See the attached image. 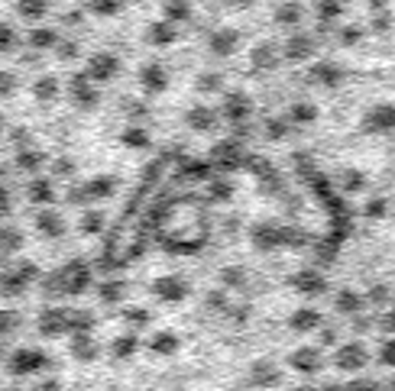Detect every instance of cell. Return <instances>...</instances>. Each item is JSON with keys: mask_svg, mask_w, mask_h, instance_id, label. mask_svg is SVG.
<instances>
[{"mask_svg": "<svg viewBox=\"0 0 395 391\" xmlns=\"http://www.w3.org/2000/svg\"><path fill=\"white\" fill-rule=\"evenodd\" d=\"M334 366L340 372H360L370 366V346L363 340H344L334 346Z\"/></svg>", "mask_w": 395, "mask_h": 391, "instance_id": "obj_1", "label": "cell"}, {"mask_svg": "<svg viewBox=\"0 0 395 391\" xmlns=\"http://www.w3.org/2000/svg\"><path fill=\"white\" fill-rule=\"evenodd\" d=\"M286 366L298 375H318L324 369V350L318 343H302L286 356Z\"/></svg>", "mask_w": 395, "mask_h": 391, "instance_id": "obj_2", "label": "cell"}, {"mask_svg": "<svg viewBox=\"0 0 395 391\" xmlns=\"http://www.w3.org/2000/svg\"><path fill=\"white\" fill-rule=\"evenodd\" d=\"M246 378H250L253 388L269 391V388H279V385H282L286 372H282V366H279L276 359L262 356V359H253V362H250V369H246Z\"/></svg>", "mask_w": 395, "mask_h": 391, "instance_id": "obj_3", "label": "cell"}, {"mask_svg": "<svg viewBox=\"0 0 395 391\" xmlns=\"http://www.w3.org/2000/svg\"><path fill=\"white\" fill-rule=\"evenodd\" d=\"M324 317H321L318 308H298L292 317H288V330L298 333V336H308V333H318Z\"/></svg>", "mask_w": 395, "mask_h": 391, "instance_id": "obj_4", "label": "cell"}, {"mask_svg": "<svg viewBox=\"0 0 395 391\" xmlns=\"http://www.w3.org/2000/svg\"><path fill=\"white\" fill-rule=\"evenodd\" d=\"M334 310L340 317H347V320H354L356 314L366 310V298H363L360 291H354V288H340V291L334 294Z\"/></svg>", "mask_w": 395, "mask_h": 391, "instance_id": "obj_5", "label": "cell"}, {"mask_svg": "<svg viewBox=\"0 0 395 391\" xmlns=\"http://www.w3.org/2000/svg\"><path fill=\"white\" fill-rule=\"evenodd\" d=\"M188 282H182V278H159V282L152 284V294L159 301H166V304H178V301L188 298Z\"/></svg>", "mask_w": 395, "mask_h": 391, "instance_id": "obj_6", "label": "cell"}, {"mask_svg": "<svg viewBox=\"0 0 395 391\" xmlns=\"http://www.w3.org/2000/svg\"><path fill=\"white\" fill-rule=\"evenodd\" d=\"M146 350L149 352H156V356H175L178 350H182V340H178V333L175 330H156L146 340Z\"/></svg>", "mask_w": 395, "mask_h": 391, "instance_id": "obj_7", "label": "cell"}, {"mask_svg": "<svg viewBox=\"0 0 395 391\" xmlns=\"http://www.w3.org/2000/svg\"><path fill=\"white\" fill-rule=\"evenodd\" d=\"M140 336L136 333H120L117 340H110V359H117V362H126V359H133L136 352H140Z\"/></svg>", "mask_w": 395, "mask_h": 391, "instance_id": "obj_8", "label": "cell"}, {"mask_svg": "<svg viewBox=\"0 0 395 391\" xmlns=\"http://www.w3.org/2000/svg\"><path fill=\"white\" fill-rule=\"evenodd\" d=\"M72 356L78 362H94V359L101 356V343L94 340L91 333H75V340H72Z\"/></svg>", "mask_w": 395, "mask_h": 391, "instance_id": "obj_9", "label": "cell"}, {"mask_svg": "<svg viewBox=\"0 0 395 391\" xmlns=\"http://www.w3.org/2000/svg\"><path fill=\"white\" fill-rule=\"evenodd\" d=\"M46 362H49V359L42 356L39 350H23V352H17V356H13L10 369H13L17 375H29V372H36V369H42Z\"/></svg>", "mask_w": 395, "mask_h": 391, "instance_id": "obj_10", "label": "cell"}, {"mask_svg": "<svg viewBox=\"0 0 395 391\" xmlns=\"http://www.w3.org/2000/svg\"><path fill=\"white\" fill-rule=\"evenodd\" d=\"M295 284H298V291L302 294H321L324 291V278H321V275H298Z\"/></svg>", "mask_w": 395, "mask_h": 391, "instance_id": "obj_11", "label": "cell"}, {"mask_svg": "<svg viewBox=\"0 0 395 391\" xmlns=\"http://www.w3.org/2000/svg\"><path fill=\"white\" fill-rule=\"evenodd\" d=\"M123 320H126L130 327H133V330H143V327H149V324H152V314H149L146 308H130V310L123 314Z\"/></svg>", "mask_w": 395, "mask_h": 391, "instance_id": "obj_12", "label": "cell"}, {"mask_svg": "<svg viewBox=\"0 0 395 391\" xmlns=\"http://www.w3.org/2000/svg\"><path fill=\"white\" fill-rule=\"evenodd\" d=\"M379 362L389 369H395V333H389L386 340L379 343Z\"/></svg>", "mask_w": 395, "mask_h": 391, "instance_id": "obj_13", "label": "cell"}, {"mask_svg": "<svg viewBox=\"0 0 395 391\" xmlns=\"http://www.w3.org/2000/svg\"><path fill=\"white\" fill-rule=\"evenodd\" d=\"M337 343H340V333H337V327H324V324H321V330H318V346H321V350L337 346Z\"/></svg>", "mask_w": 395, "mask_h": 391, "instance_id": "obj_14", "label": "cell"}, {"mask_svg": "<svg viewBox=\"0 0 395 391\" xmlns=\"http://www.w3.org/2000/svg\"><path fill=\"white\" fill-rule=\"evenodd\" d=\"M366 301H370V304H386V301H389V284H376Z\"/></svg>", "mask_w": 395, "mask_h": 391, "instance_id": "obj_15", "label": "cell"}, {"mask_svg": "<svg viewBox=\"0 0 395 391\" xmlns=\"http://www.w3.org/2000/svg\"><path fill=\"white\" fill-rule=\"evenodd\" d=\"M101 298L104 301H120V298H123V284H104Z\"/></svg>", "mask_w": 395, "mask_h": 391, "instance_id": "obj_16", "label": "cell"}, {"mask_svg": "<svg viewBox=\"0 0 395 391\" xmlns=\"http://www.w3.org/2000/svg\"><path fill=\"white\" fill-rule=\"evenodd\" d=\"M243 278H246V275H243V272H236V268H227V272H224V282H227L230 288H236V284H243Z\"/></svg>", "mask_w": 395, "mask_h": 391, "instance_id": "obj_17", "label": "cell"}, {"mask_svg": "<svg viewBox=\"0 0 395 391\" xmlns=\"http://www.w3.org/2000/svg\"><path fill=\"white\" fill-rule=\"evenodd\" d=\"M379 330H382V333H395V310H389V314L379 320Z\"/></svg>", "mask_w": 395, "mask_h": 391, "instance_id": "obj_18", "label": "cell"}, {"mask_svg": "<svg viewBox=\"0 0 395 391\" xmlns=\"http://www.w3.org/2000/svg\"><path fill=\"white\" fill-rule=\"evenodd\" d=\"M36 391H62V385L59 382H46V385H39Z\"/></svg>", "mask_w": 395, "mask_h": 391, "instance_id": "obj_19", "label": "cell"}, {"mask_svg": "<svg viewBox=\"0 0 395 391\" xmlns=\"http://www.w3.org/2000/svg\"><path fill=\"white\" fill-rule=\"evenodd\" d=\"M168 391H185V388H168Z\"/></svg>", "mask_w": 395, "mask_h": 391, "instance_id": "obj_20", "label": "cell"}, {"mask_svg": "<svg viewBox=\"0 0 395 391\" xmlns=\"http://www.w3.org/2000/svg\"><path fill=\"white\" fill-rule=\"evenodd\" d=\"M7 391H17V388H7Z\"/></svg>", "mask_w": 395, "mask_h": 391, "instance_id": "obj_21", "label": "cell"}]
</instances>
